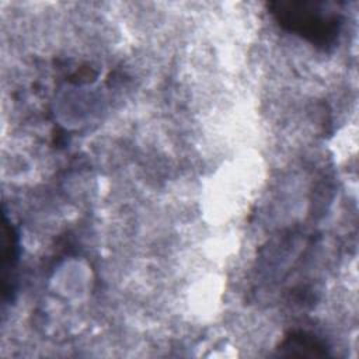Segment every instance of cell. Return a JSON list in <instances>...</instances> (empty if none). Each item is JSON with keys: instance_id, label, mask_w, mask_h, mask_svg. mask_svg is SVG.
<instances>
[{"instance_id": "obj_2", "label": "cell", "mask_w": 359, "mask_h": 359, "mask_svg": "<svg viewBox=\"0 0 359 359\" xmlns=\"http://www.w3.org/2000/svg\"><path fill=\"white\" fill-rule=\"evenodd\" d=\"M282 349L299 356H324L327 355L325 345L314 335L307 332H293L280 345Z\"/></svg>"}, {"instance_id": "obj_1", "label": "cell", "mask_w": 359, "mask_h": 359, "mask_svg": "<svg viewBox=\"0 0 359 359\" xmlns=\"http://www.w3.org/2000/svg\"><path fill=\"white\" fill-rule=\"evenodd\" d=\"M275 21L320 49L328 50L338 42L342 15L324 0H276L268 4Z\"/></svg>"}]
</instances>
